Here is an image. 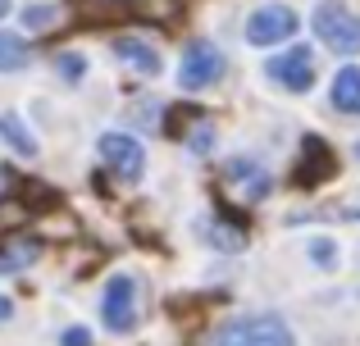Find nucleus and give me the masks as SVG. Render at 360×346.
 I'll return each mask as SVG.
<instances>
[{
  "instance_id": "15",
  "label": "nucleus",
  "mask_w": 360,
  "mask_h": 346,
  "mask_svg": "<svg viewBox=\"0 0 360 346\" xmlns=\"http://www.w3.org/2000/svg\"><path fill=\"white\" fill-rule=\"evenodd\" d=\"M306 255H310V265H315V269H338V265H342V251H338L333 237H310L306 241Z\"/></svg>"
},
{
  "instance_id": "8",
  "label": "nucleus",
  "mask_w": 360,
  "mask_h": 346,
  "mask_svg": "<svg viewBox=\"0 0 360 346\" xmlns=\"http://www.w3.org/2000/svg\"><path fill=\"white\" fill-rule=\"evenodd\" d=\"M101 160L115 169L123 182H137L141 173H146V151H141V142L137 137H128V133H105L101 137Z\"/></svg>"
},
{
  "instance_id": "12",
  "label": "nucleus",
  "mask_w": 360,
  "mask_h": 346,
  "mask_svg": "<svg viewBox=\"0 0 360 346\" xmlns=\"http://www.w3.org/2000/svg\"><path fill=\"white\" fill-rule=\"evenodd\" d=\"M328 100H333L338 114H360V64L338 69L333 87H328Z\"/></svg>"
},
{
  "instance_id": "11",
  "label": "nucleus",
  "mask_w": 360,
  "mask_h": 346,
  "mask_svg": "<svg viewBox=\"0 0 360 346\" xmlns=\"http://www.w3.org/2000/svg\"><path fill=\"white\" fill-rule=\"evenodd\" d=\"M0 142H5L18 160H37V151H41V146H37V137H32V128H27L14 109H5V114H0Z\"/></svg>"
},
{
  "instance_id": "6",
  "label": "nucleus",
  "mask_w": 360,
  "mask_h": 346,
  "mask_svg": "<svg viewBox=\"0 0 360 346\" xmlns=\"http://www.w3.org/2000/svg\"><path fill=\"white\" fill-rule=\"evenodd\" d=\"M297 27H301V18L288 5H260L246 18V41L251 46H278V41H292Z\"/></svg>"
},
{
  "instance_id": "23",
  "label": "nucleus",
  "mask_w": 360,
  "mask_h": 346,
  "mask_svg": "<svg viewBox=\"0 0 360 346\" xmlns=\"http://www.w3.org/2000/svg\"><path fill=\"white\" fill-rule=\"evenodd\" d=\"M356 155H360V142H356Z\"/></svg>"
},
{
  "instance_id": "18",
  "label": "nucleus",
  "mask_w": 360,
  "mask_h": 346,
  "mask_svg": "<svg viewBox=\"0 0 360 346\" xmlns=\"http://www.w3.org/2000/svg\"><path fill=\"white\" fill-rule=\"evenodd\" d=\"M55 73H60L64 82H82L87 78V60L73 55V51H64V55H55Z\"/></svg>"
},
{
  "instance_id": "21",
  "label": "nucleus",
  "mask_w": 360,
  "mask_h": 346,
  "mask_svg": "<svg viewBox=\"0 0 360 346\" xmlns=\"http://www.w3.org/2000/svg\"><path fill=\"white\" fill-rule=\"evenodd\" d=\"M14 319V301H9V296H0V324H9Z\"/></svg>"
},
{
  "instance_id": "9",
  "label": "nucleus",
  "mask_w": 360,
  "mask_h": 346,
  "mask_svg": "<svg viewBox=\"0 0 360 346\" xmlns=\"http://www.w3.org/2000/svg\"><path fill=\"white\" fill-rule=\"evenodd\" d=\"M224 182H229V187H238L246 205L264 201V196L274 192L269 169H264V164H255V160H246V155H238V160H229V164H224Z\"/></svg>"
},
{
  "instance_id": "5",
  "label": "nucleus",
  "mask_w": 360,
  "mask_h": 346,
  "mask_svg": "<svg viewBox=\"0 0 360 346\" xmlns=\"http://www.w3.org/2000/svg\"><path fill=\"white\" fill-rule=\"evenodd\" d=\"M264 78L278 82L283 91H310L315 87V51L310 46H288L283 55H274V60H264Z\"/></svg>"
},
{
  "instance_id": "13",
  "label": "nucleus",
  "mask_w": 360,
  "mask_h": 346,
  "mask_svg": "<svg viewBox=\"0 0 360 346\" xmlns=\"http://www.w3.org/2000/svg\"><path fill=\"white\" fill-rule=\"evenodd\" d=\"M37 260H41V241H27V237L5 241V246H0V274H23Z\"/></svg>"
},
{
  "instance_id": "7",
  "label": "nucleus",
  "mask_w": 360,
  "mask_h": 346,
  "mask_svg": "<svg viewBox=\"0 0 360 346\" xmlns=\"http://www.w3.org/2000/svg\"><path fill=\"white\" fill-rule=\"evenodd\" d=\"M338 173V151L324 142V137H315V133H306L301 137V151H297V187H319L324 178H333Z\"/></svg>"
},
{
  "instance_id": "16",
  "label": "nucleus",
  "mask_w": 360,
  "mask_h": 346,
  "mask_svg": "<svg viewBox=\"0 0 360 346\" xmlns=\"http://www.w3.org/2000/svg\"><path fill=\"white\" fill-rule=\"evenodd\" d=\"M201 237L210 241L214 251H242V246H246V237H242V232H238V228H224V223H205V228H201Z\"/></svg>"
},
{
  "instance_id": "19",
  "label": "nucleus",
  "mask_w": 360,
  "mask_h": 346,
  "mask_svg": "<svg viewBox=\"0 0 360 346\" xmlns=\"http://www.w3.org/2000/svg\"><path fill=\"white\" fill-rule=\"evenodd\" d=\"M210 151H214V128L201 124V128L192 133V155H210Z\"/></svg>"
},
{
  "instance_id": "14",
  "label": "nucleus",
  "mask_w": 360,
  "mask_h": 346,
  "mask_svg": "<svg viewBox=\"0 0 360 346\" xmlns=\"http://www.w3.org/2000/svg\"><path fill=\"white\" fill-rule=\"evenodd\" d=\"M27 60H32V51H27L23 36L0 32V73H18V69H27Z\"/></svg>"
},
{
  "instance_id": "1",
  "label": "nucleus",
  "mask_w": 360,
  "mask_h": 346,
  "mask_svg": "<svg viewBox=\"0 0 360 346\" xmlns=\"http://www.w3.org/2000/svg\"><path fill=\"white\" fill-rule=\"evenodd\" d=\"M210 346H297V338L278 314H242V319L224 324Z\"/></svg>"
},
{
  "instance_id": "3",
  "label": "nucleus",
  "mask_w": 360,
  "mask_h": 346,
  "mask_svg": "<svg viewBox=\"0 0 360 346\" xmlns=\"http://www.w3.org/2000/svg\"><path fill=\"white\" fill-rule=\"evenodd\" d=\"M224 51L214 41H205V36H196V41L183 46V69H178V87L183 91H205L214 87V82L224 78Z\"/></svg>"
},
{
  "instance_id": "10",
  "label": "nucleus",
  "mask_w": 360,
  "mask_h": 346,
  "mask_svg": "<svg viewBox=\"0 0 360 346\" xmlns=\"http://www.w3.org/2000/svg\"><path fill=\"white\" fill-rule=\"evenodd\" d=\"M110 51H115V60L128 64L132 73H150V78H155V73L165 69V64H160V51L150 41H141V36H115Z\"/></svg>"
},
{
  "instance_id": "22",
  "label": "nucleus",
  "mask_w": 360,
  "mask_h": 346,
  "mask_svg": "<svg viewBox=\"0 0 360 346\" xmlns=\"http://www.w3.org/2000/svg\"><path fill=\"white\" fill-rule=\"evenodd\" d=\"M9 14V0H0V18H5Z\"/></svg>"
},
{
  "instance_id": "17",
  "label": "nucleus",
  "mask_w": 360,
  "mask_h": 346,
  "mask_svg": "<svg viewBox=\"0 0 360 346\" xmlns=\"http://www.w3.org/2000/svg\"><path fill=\"white\" fill-rule=\"evenodd\" d=\"M55 23H60V5H27L23 9V27H32V32H51Z\"/></svg>"
},
{
  "instance_id": "4",
  "label": "nucleus",
  "mask_w": 360,
  "mask_h": 346,
  "mask_svg": "<svg viewBox=\"0 0 360 346\" xmlns=\"http://www.w3.org/2000/svg\"><path fill=\"white\" fill-rule=\"evenodd\" d=\"M101 319L115 338H128L137 333V278L132 274H115L105 283V296H101Z\"/></svg>"
},
{
  "instance_id": "24",
  "label": "nucleus",
  "mask_w": 360,
  "mask_h": 346,
  "mask_svg": "<svg viewBox=\"0 0 360 346\" xmlns=\"http://www.w3.org/2000/svg\"><path fill=\"white\" fill-rule=\"evenodd\" d=\"M0 182H5V178H0Z\"/></svg>"
},
{
  "instance_id": "20",
  "label": "nucleus",
  "mask_w": 360,
  "mask_h": 346,
  "mask_svg": "<svg viewBox=\"0 0 360 346\" xmlns=\"http://www.w3.org/2000/svg\"><path fill=\"white\" fill-rule=\"evenodd\" d=\"M60 346H91V333L87 328H64L60 333Z\"/></svg>"
},
{
  "instance_id": "2",
  "label": "nucleus",
  "mask_w": 360,
  "mask_h": 346,
  "mask_svg": "<svg viewBox=\"0 0 360 346\" xmlns=\"http://www.w3.org/2000/svg\"><path fill=\"white\" fill-rule=\"evenodd\" d=\"M310 27H315V36L333 55H356L360 51V18L352 14L347 0H319L315 14H310Z\"/></svg>"
}]
</instances>
